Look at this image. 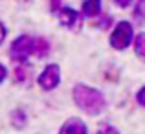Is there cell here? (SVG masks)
<instances>
[{"instance_id":"7","label":"cell","mask_w":145,"mask_h":134,"mask_svg":"<svg viewBox=\"0 0 145 134\" xmlns=\"http://www.w3.org/2000/svg\"><path fill=\"white\" fill-rule=\"evenodd\" d=\"M103 2L101 0H83L81 4V15L86 18H96L101 15Z\"/></svg>"},{"instance_id":"17","label":"cell","mask_w":145,"mask_h":134,"mask_svg":"<svg viewBox=\"0 0 145 134\" xmlns=\"http://www.w3.org/2000/svg\"><path fill=\"white\" fill-rule=\"evenodd\" d=\"M61 2H63V0H50V9H52L53 13H57V11L63 7V6H61Z\"/></svg>"},{"instance_id":"2","label":"cell","mask_w":145,"mask_h":134,"mask_svg":"<svg viewBox=\"0 0 145 134\" xmlns=\"http://www.w3.org/2000/svg\"><path fill=\"white\" fill-rule=\"evenodd\" d=\"M134 26L132 22L129 20H120L114 24L112 31H110V37H108V42H110V48L118 50V52H123L127 50L129 46H132V41H134Z\"/></svg>"},{"instance_id":"9","label":"cell","mask_w":145,"mask_h":134,"mask_svg":"<svg viewBox=\"0 0 145 134\" xmlns=\"http://www.w3.org/2000/svg\"><path fill=\"white\" fill-rule=\"evenodd\" d=\"M132 48H134L136 57H138V59H142V61H145V31H140L138 35H134Z\"/></svg>"},{"instance_id":"12","label":"cell","mask_w":145,"mask_h":134,"mask_svg":"<svg viewBox=\"0 0 145 134\" xmlns=\"http://www.w3.org/2000/svg\"><path fill=\"white\" fill-rule=\"evenodd\" d=\"M132 15H134V20L138 22V24H143L145 22V0H138Z\"/></svg>"},{"instance_id":"4","label":"cell","mask_w":145,"mask_h":134,"mask_svg":"<svg viewBox=\"0 0 145 134\" xmlns=\"http://www.w3.org/2000/svg\"><path fill=\"white\" fill-rule=\"evenodd\" d=\"M37 85H39L44 92L55 90L57 86L61 85V68H59V64H55V63L46 64L44 70L40 72L39 77H37Z\"/></svg>"},{"instance_id":"8","label":"cell","mask_w":145,"mask_h":134,"mask_svg":"<svg viewBox=\"0 0 145 134\" xmlns=\"http://www.w3.org/2000/svg\"><path fill=\"white\" fill-rule=\"evenodd\" d=\"M9 121L15 129H24L26 123H28V116H26V112L22 109H15L9 116Z\"/></svg>"},{"instance_id":"16","label":"cell","mask_w":145,"mask_h":134,"mask_svg":"<svg viewBox=\"0 0 145 134\" xmlns=\"http://www.w3.org/2000/svg\"><path fill=\"white\" fill-rule=\"evenodd\" d=\"M114 4L118 7H121V9H127V7H131L134 4V0H114Z\"/></svg>"},{"instance_id":"1","label":"cell","mask_w":145,"mask_h":134,"mask_svg":"<svg viewBox=\"0 0 145 134\" xmlns=\"http://www.w3.org/2000/svg\"><path fill=\"white\" fill-rule=\"evenodd\" d=\"M72 99H74L75 107L86 116L96 118L106 110V97L99 88L96 86L85 85V83H77L72 88Z\"/></svg>"},{"instance_id":"13","label":"cell","mask_w":145,"mask_h":134,"mask_svg":"<svg viewBox=\"0 0 145 134\" xmlns=\"http://www.w3.org/2000/svg\"><path fill=\"white\" fill-rule=\"evenodd\" d=\"M114 26V20L110 15H99V20L96 22V28L99 29H110Z\"/></svg>"},{"instance_id":"19","label":"cell","mask_w":145,"mask_h":134,"mask_svg":"<svg viewBox=\"0 0 145 134\" xmlns=\"http://www.w3.org/2000/svg\"><path fill=\"white\" fill-rule=\"evenodd\" d=\"M7 77V68L4 64H0V83H4V79Z\"/></svg>"},{"instance_id":"14","label":"cell","mask_w":145,"mask_h":134,"mask_svg":"<svg viewBox=\"0 0 145 134\" xmlns=\"http://www.w3.org/2000/svg\"><path fill=\"white\" fill-rule=\"evenodd\" d=\"M97 134H121L120 129L112 123H101L97 127Z\"/></svg>"},{"instance_id":"18","label":"cell","mask_w":145,"mask_h":134,"mask_svg":"<svg viewBox=\"0 0 145 134\" xmlns=\"http://www.w3.org/2000/svg\"><path fill=\"white\" fill-rule=\"evenodd\" d=\"M6 35H7V29H6V26L0 22V44L4 42V39H6Z\"/></svg>"},{"instance_id":"3","label":"cell","mask_w":145,"mask_h":134,"mask_svg":"<svg viewBox=\"0 0 145 134\" xmlns=\"http://www.w3.org/2000/svg\"><path fill=\"white\" fill-rule=\"evenodd\" d=\"M33 50H35V39L29 35H20L11 42L9 55L15 63H26V59L33 53Z\"/></svg>"},{"instance_id":"15","label":"cell","mask_w":145,"mask_h":134,"mask_svg":"<svg viewBox=\"0 0 145 134\" xmlns=\"http://www.w3.org/2000/svg\"><path fill=\"white\" fill-rule=\"evenodd\" d=\"M136 103H138L142 109H145V85L140 86L138 92H136Z\"/></svg>"},{"instance_id":"10","label":"cell","mask_w":145,"mask_h":134,"mask_svg":"<svg viewBox=\"0 0 145 134\" xmlns=\"http://www.w3.org/2000/svg\"><path fill=\"white\" fill-rule=\"evenodd\" d=\"M50 50H52V46H50V42L44 37H39V39H35V50H33V53H35L37 57H48Z\"/></svg>"},{"instance_id":"11","label":"cell","mask_w":145,"mask_h":134,"mask_svg":"<svg viewBox=\"0 0 145 134\" xmlns=\"http://www.w3.org/2000/svg\"><path fill=\"white\" fill-rule=\"evenodd\" d=\"M15 81L17 83H28L29 81V70L24 64H18L15 68Z\"/></svg>"},{"instance_id":"5","label":"cell","mask_w":145,"mask_h":134,"mask_svg":"<svg viewBox=\"0 0 145 134\" xmlns=\"http://www.w3.org/2000/svg\"><path fill=\"white\" fill-rule=\"evenodd\" d=\"M57 18H59L61 26L72 31H77L83 24V15L79 11H75L74 7H61L57 11Z\"/></svg>"},{"instance_id":"6","label":"cell","mask_w":145,"mask_h":134,"mask_svg":"<svg viewBox=\"0 0 145 134\" xmlns=\"http://www.w3.org/2000/svg\"><path fill=\"white\" fill-rule=\"evenodd\" d=\"M57 134H90L86 123L81 118H68L63 125L59 127Z\"/></svg>"}]
</instances>
